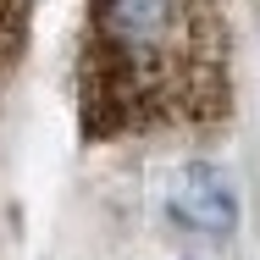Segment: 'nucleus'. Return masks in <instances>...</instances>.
I'll use <instances>...</instances> for the list:
<instances>
[{
	"mask_svg": "<svg viewBox=\"0 0 260 260\" xmlns=\"http://www.w3.org/2000/svg\"><path fill=\"white\" fill-rule=\"evenodd\" d=\"M227 55V0H83V139L105 144L221 127L233 111Z\"/></svg>",
	"mask_w": 260,
	"mask_h": 260,
	"instance_id": "obj_1",
	"label": "nucleus"
},
{
	"mask_svg": "<svg viewBox=\"0 0 260 260\" xmlns=\"http://www.w3.org/2000/svg\"><path fill=\"white\" fill-rule=\"evenodd\" d=\"M34 34V0H0V78L22 61Z\"/></svg>",
	"mask_w": 260,
	"mask_h": 260,
	"instance_id": "obj_3",
	"label": "nucleus"
},
{
	"mask_svg": "<svg viewBox=\"0 0 260 260\" xmlns=\"http://www.w3.org/2000/svg\"><path fill=\"white\" fill-rule=\"evenodd\" d=\"M166 216L188 233H210V238H227L238 227V194H233V177L210 160H188L172 172V188H166Z\"/></svg>",
	"mask_w": 260,
	"mask_h": 260,
	"instance_id": "obj_2",
	"label": "nucleus"
}]
</instances>
